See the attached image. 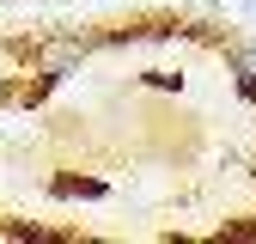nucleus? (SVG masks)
I'll return each instance as SVG.
<instances>
[{"label":"nucleus","instance_id":"obj_2","mask_svg":"<svg viewBox=\"0 0 256 244\" xmlns=\"http://www.w3.org/2000/svg\"><path fill=\"white\" fill-rule=\"evenodd\" d=\"M232 68H238L244 98H256V43H232Z\"/></svg>","mask_w":256,"mask_h":244},{"label":"nucleus","instance_id":"obj_1","mask_svg":"<svg viewBox=\"0 0 256 244\" xmlns=\"http://www.w3.org/2000/svg\"><path fill=\"white\" fill-rule=\"evenodd\" d=\"M104 37H92V30H74V37H49V43H37L30 49V68L37 74H55V80H68V74H80V61L98 49Z\"/></svg>","mask_w":256,"mask_h":244}]
</instances>
